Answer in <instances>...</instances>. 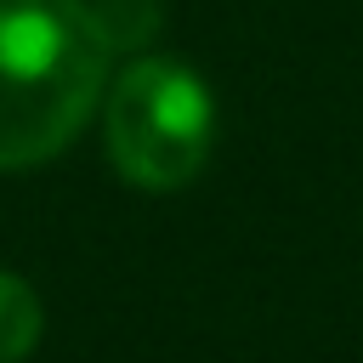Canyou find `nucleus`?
Segmentation results:
<instances>
[{
  "instance_id": "1",
  "label": "nucleus",
  "mask_w": 363,
  "mask_h": 363,
  "mask_svg": "<svg viewBox=\"0 0 363 363\" xmlns=\"http://www.w3.org/2000/svg\"><path fill=\"white\" fill-rule=\"evenodd\" d=\"M108 62L91 0H0V170L57 159L108 96Z\"/></svg>"
},
{
  "instance_id": "2",
  "label": "nucleus",
  "mask_w": 363,
  "mask_h": 363,
  "mask_svg": "<svg viewBox=\"0 0 363 363\" xmlns=\"http://www.w3.org/2000/svg\"><path fill=\"white\" fill-rule=\"evenodd\" d=\"M102 130L113 170L142 193L187 187L216 147V96L176 57H136L108 79Z\"/></svg>"
},
{
  "instance_id": "3",
  "label": "nucleus",
  "mask_w": 363,
  "mask_h": 363,
  "mask_svg": "<svg viewBox=\"0 0 363 363\" xmlns=\"http://www.w3.org/2000/svg\"><path fill=\"white\" fill-rule=\"evenodd\" d=\"M45 335V306L28 278L0 267V363H23Z\"/></svg>"
}]
</instances>
